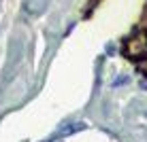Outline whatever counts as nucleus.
I'll list each match as a JSON object with an SVG mask.
<instances>
[{
    "instance_id": "f257e3e1",
    "label": "nucleus",
    "mask_w": 147,
    "mask_h": 142,
    "mask_svg": "<svg viewBox=\"0 0 147 142\" xmlns=\"http://www.w3.org/2000/svg\"><path fill=\"white\" fill-rule=\"evenodd\" d=\"M126 55L130 59H143L147 55V38L145 36H134L126 40Z\"/></svg>"
},
{
    "instance_id": "f03ea898",
    "label": "nucleus",
    "mask_w": 147,
    "mask_h": 142,
    "mask_svg": "<svg viewBox=\"0 0 147 142\" xmlns=\"http://www.w3.org/2000/svg\"><path fill=\"white\" fill-rule=\"evenodd\" d=\"M49 2H51V0H24V9H26V13H30V15H40L47 9Z\"/></svg>"
},
{
    "instance_id": "7ed1b4c3",
    "label": "nucleus",
    "mask_w": 147,
    "mask_h": 142,
    "mask_svg": "<svg viewBox=\"0 0 147 142\" xmlns=\"http://www.w3.org/2000/svg\"><path fill=\"white\" fill-rule=\"evenodd\" d=\"M81 129H85V123H81V121H75V123H68V125H64L62 129L58 131V134L53 136V138H62V136H70V134H77V131ZM51 138V140H53Z\"/></svg>"
},
{
    "instance_id": "20e7f679",
    "label": "nucleus",
    "mask_w": 147,
    "mask_h": 142,
    "mask_svg": "<svg viewBox=\"0 0 147 142\" xmlns=\"http://www.w3.org/2000/svg\"><path fill=\"white\" fill-rule=\"evenodd\" d=\"M128 83H130V77H128V74H119V77L113 81V87L117 89V87H124V85H128Z\"/></svg>"
},
{
    "instance_id": "39448f33",
    "label": "nucleus",
    "mask_w": 147,
    "mask_h": 142,
    "mask_svg": "<svg viewBox=\"0 0 147 142\" xmlns=\"http://www.w3.org/2000/svg\"><path fill=\"white\" fill-rule=\"evenodd\" d=\"M141 89H147V81H145V79L141 81Z\"/></svg>"
}]
</instances>
